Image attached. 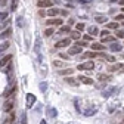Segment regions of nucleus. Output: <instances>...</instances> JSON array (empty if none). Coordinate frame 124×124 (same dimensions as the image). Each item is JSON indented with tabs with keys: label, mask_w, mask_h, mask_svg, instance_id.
<instances>
[{
	"label": "nucleus",
	"mask_w": 124,
	"mask_h": 124,
	"mask_svg": "<svg viewBox=\"0 0 124 124\" xmlns=\"http://www.w3.org/2000/svg\"><path fill=\"white\" fill-rule=\"evenodd\" d=\"M34 52L37 53V61H39V64H41V62H43V55H41V39H40V37H37V40H36Z\"/></svg>",
	"instance_id": "obj_1"
},
{
	"label": "nucleus",
	"mask_w": 124,
	"mask_h": 124,
	"mask_svg": "<svg viewBox=\"0 0 124 124\" xmlns=\"http://www.w3.org/2000/svg\"><path fill=\"white\" fill-rule=\"evenodd\" d=\"M95 68V62L93 61H87V62H84V64H80L78 67H77V70H80V71H83V70H93Z\"/></svg>",
	"instance_id": "obj_2"
},
{
	"label": "nucleus",
	"mask_w": 124,
	"mask_h": 124,
	"mask_svg": "<svg viewBox=\"0 0 124 124\" xmlns=\"http://www.w3.org/2000/svg\"><path fill=\"white\" fill-rule=\"evenodd\" d=\"M117 92H118L117 87H108V89H105V90L102 92V96H103V98H109V96H112L114 93H117Z\"/></svg>",
	"instance_id": "obj_3"
},
{
	"label": "nucleus",
	"mask_w": 124,
	"mask_h": 124,
	"mask_svg": "<svg viewBox=\"0 0 124 124\" xmlns=\"http://www.w3.org/2000/svg\"><path fill=\"white\" fill-rule=\"evenodd\" d=\"M108 71H109V72H114V71L123 72V71H124V65H123V64H114V65H111L109 68H108Z\"/></svg>",
	"instance_id": "obj_4"
},
{
	"label": "nucleus",
	"mask_w": 124,
	"mask_h": 124,
	"mask_svg": "<svg viewBox=\"0 0 124 124\" xmlns=\"http://www.w3.org/2000/svg\"><path fill=\"white\" fill-rule=\"evenodd\" d=\"M70 44H71V39H64V40L58 41V43L55 44V47H56V49H61V47H67V46H70Z\"/></svg>",
	"instance_id": "obj_5"
},
{
	"label": "nucleus",
	"mask_w": 124,
	"mask_h": 124,
	"mask_svg": "<svg viewBox=\"0 0 124 124\" xmlns=\"http://www.w3.org/2000/svg\"><path fill=\"white\" fill-rule=\"evenodd\" d=\"M36 101H37V98L33 95V93H28V95H27V106H28V108L33 106V105L36 103Z\"/></svg>",
	"instance_id": "obj_6"
},
{
	"label": "nucleus",
	"mask_w": 124,
	"mask_h": 124,
	"mask_svg": "<svg viewBox=\"0 0 124 124\" xmlns=\"http://www.w3.org/2000/svg\"><path fill=\"white\" fill-rule=\"evenodd\" d=\"M37 5H39V8H52L53 2H50V0H40Z\"/></svg>",
	"instance_id": "obj_7"
},
{
	"label": "nucleus",
	"mask_w": 124,
	"mask_h": 124,
	"mask_svg": "<svg viewBox=\"0 0 124 124\" xmlns=\"http://www.w3.org/2000/svg\"><path fill=\"white\" fill-rule=\"evenodd\" d=\"M96 112H98V108L90 106V108H87V109L84 111V115H86V117H92V115H95Z\"/></svg>",
	"instance_id": "obj_8"
},
{
	"label": "nucleus",
	"mask_w": 124,
	"mask_h": 124,
	"mask_svg": "<svg viewBox=\"0 0 124 124\" xmlns=\"http://www.w3.org/2000/svg\"><path fill=\"white\" fill-rule=\"evenodd\" d=\"M10 61H12V55H6L5 58H2V59H0V68L5 67V65H8Z\"/></svg>",
	"instance_id": "obj_9"
},
{
	"label": "nucleus",
	"mask_w": 124,
	"mask_h": 124,
	"mask_svg": "<svg viewBox=\"0 0 124 124\" xmlns=\"http://www.w3.org/2000/svg\"><path fill=\"white\" fill-rule=\"evenodd\" d=\"M90 49H93L95 52H101V50H103L105 47H103V44H102V43H92Z\"/></svg>",
	"instance_id": "obj_10"
},
{
	"label": "nucleus",
	"mask_w": 124,
	"mask_h": 124,
	"mask_svg": "<svg viewBox=\"0 0 124 124\" xmlns=\"http://www.w3.org/2000/svg\"><path fill=\"white\" fill-rule=\"evenodd\" d=\"M78 53H81V47H80V46H74V47L68 49V55H78Z\"/></svg>",
	"instance_id": "obj_11"
},
{
	"label": "nucleus",
	"mask_w": 124,
	"mask_h": 124,
	"mask_svg": "<svg viewBox=\"0 0 124 124\" xmlns=\"http://www.w3.org/2000/svg\"><path fill=\"white\" fill-rule=\"evenodd\" d=\"M46 112H47V115H49L50 118H55V117L58 115V111L55 109V108H52V106H49V108H46Z\"/></svg>",
	"instance_id": "obj_12"
},
{
	"label": "nucleus",
	"mask_w": 124,
	"mask_h": 124,
	"mask_svg": "<svg viewBox=\"0 0 124 124\" xmlns=\"http://www.w3.org/2000/svg\"><path fill=\"white\" fill-rule=\"evenodd\" d=\"M78 80H80L81 83H84V84H93V80L89 78V77H86V75H80Z\"/></svg>",
	"instance_id": "obj_13"
},
{
	"label": "nucleus",
	"mask_w": 124,
	"mask_h": 124,
	"mask_svg": "<svg viewBox=\"0 0 124 124\" xmlns=\"http://www.w3.org/2000/svg\"><path fill=\"white\" fill-rule=\"evenodd\" d=\"M12 108H13V102H12V101H6L5 105H3V109H5L6 112H9V111H12Z\"/></svg>",
	"instance_id": "obj_14"
},
{
	"label": "nucleus",
	"mask_w": 124,
	"mask_h": 124,
	"mask_svg": "<svg viewBox=\"0 0 124 124\" xmlns=\"http://www.w3.org/2000/svg\"><path fill=\"white\" fill-rule=\"evenodd\" d=\"M10 34H12V30H10V28H8V30H5L3 33L0 34V39H2V40H6V39L10 36Z\"/></svg>",
	"instance_id": "obj_15"
},
{
	"label": "nucleus",
	"mask_w": 124,
	"mask_h": 124,
	"mask_svg": "<svg viewBox=\"0 0 124 124\" xmlns=\"http://www.w3.org/2000/svg\"><path fill=\"white\" fill-rule=\"evenodd\" d=\"M46 24H47V25H62V19H59V18H56V19H49Z\"/></svg>",
	"instance_id": "obj_16"
},
{
	"label": "nucleus",
	"mask_w": 124,
	"mask_h": 124,
	"mask_svg": "<svg viewBox=\"0 0 124 124\" xmlns=\"http://www.w3.org/2000/svg\"><path fill=\"white\" fill-rule=\"evenodd\" d=\"M47 83H46V81H41L40 84H39V89H40V92L41 93H46V92H47Z\"/></svg>",
	"instance_id": "obj_17"
},
{
	"label": "nucleus",
	"mask_w": 124,
	"mask_h": 124,
	"mask_svg": "<svg viewBox=\"0 0 124 124\" xmlns=\"http://www.w3.org/2000/svg\"><path fill=\"white\" fill-rule=\"evenodd\" d=\"M72 72H74V70H72V68H68V70H62V71H59L58 74H59V75H71Z\"/></svg>",
	"instance_id": "obj_18"
},
{
	"label": "nucleus",
	"mask_w": 124,
	"mask_h": 124,
	"mask_svg": "<svg viewBox=\"0 0 124 124\" xmlns=\"http://www.w3.org/2000/svg\"><path fill=\"white\" fill-rule=\"evenodd\" d=\"M98 78H99L101 81H109V80H111V75H108V74H99Z\"/></svg>",
	"instance_id": "obj_19"
},
{
	"label": "nucleus",
	"mask_w": 124,
	"mask_h": 124,
	"mask_svg": "<svg viewBox=\"0 0 124 124\" xmlns=\"http://www.w3.org/2000/svg\"><path fill=\"white\" fill-rule=\"evenodd\" d=\"M120 50H121V44H118V43L111 44V52H120Z\"/></svg>",
	"instance_id": "obj_20"
},
{
	"label": "nucleus",
	"mask_w": 124,
	"mask_h": 124,
	"mask_svg": "<svg viewBox=\"0 0 124 124\" xmlns=\"http://www.w3.org/2000/svg\"><path fill=\"white\" fill-rule=\"evenodd\" d=\"M65 83H67V84H71V86H78V84H77V80L70 78V77H67V78H65Z\"/></svg>",
	"instance_id": "obj_21"
},
{
	"label": "nucleus",
	"mask_w": 124,
	"mask_h": 124,
	"mask_svg": "<svg viewBox=\"0 0 124 124\" xmlns=\"http://www.w3.org/2000/svg\"><path fill=\"white\" fill-rule=\"evenodd\" d=\"M58 13H61V12H59L58 9H53V8H52V9H49V12H47V15H49V16H56Z\"/></svg>",
	"instance_id": "obj_22"
},
{
	"label": "nucleus",
	"mask_w": 124,
	"mask_h": 124,
	"mask_svg": "<svg viewBox=\"0 0 124 124\" xmlns=\"http://www.w3.org/2000/svg\"><path fill=\"white\" fill-rule=\"evenodd\" d=\"M9 46H10V43H9V41H5L3 44H0V52H5V50L9 47Z\"/></svg>",
	"instance_id": "obj_23"
},
{
	"label": "nucleus",
	"mask_w": 124,
	"mask_h": 124,
	"mask_svg": "<svg viewBox=\"0 0 124 124\" xmlns=\"http://www.w3.org/2000/svg\"><path fill=\"white\" fill-rule=\"evenodd\" d=\"M106 27L111 28V30H117V28H118V22H108Z\"/></svg>",
	"instance_id": "obj_24"
},
{
	"label": "nucleus",
	"mask_w": 124,
	"mask_h": 124,
	"mask_svg": "<svg viewBox=\"0 0 124 124\" xmlns=\"http://www.w3.org/2000/svg\"><path fill=\"white\" fill-rule=\"evenodd\" d=\"M53 33H55V30H53V28H46V30H44V36H46V37L52 36Z\"/></svg>",
	"instance_id": "obj_25"
},
{
	"label": "nucleus",
	"mask_w": 124,
	"mask_h": 124,
	"mask_svg": "<svg viewBox=\"0 0 124 124\" xmlns=\"http://www.w3.org/2000/svg\"><path fill=\"white\" fill-rule=\"evenodd\" d=\"M90 34H93V36H96V34H99V30L96 28V27H90Z\"/></svg>",
	"instance_id": "obj_26"
},
{
	"label": "nucleus",
	"mask_w": 124,
	"mask_h": 124,
	"mask_svg": "<svg viewBox=\"0 0 124 124\" xmlns=\"http://www.w3.org/2000/svg\"><path fill=\"white\" fill-rule=\"evenodd\" d=\"M95 19H96V22H99V24H103V22H106V16H96Z\"/></svg>",
	"instance_id": "obj_27"
},
{
	"label": "nucleus",
	"mask_w": 124,
	"mask_h": 124,
	"mask_svg": "<svg viewBox=\"0 0 124 124\" xmlns=\"http://www.w3.org/2000/svg\"><path fill=\"white\" fill-rule=\"evenodd\" d=\"M115 40V37H112V36H108V37H102V43H105V41H114Z\"/></svg>",
	"instance_id": "obj_28"
},
{
	"label": "nucleus",
	"mask_w": 124,
	"mask_h": 124,
	"mask_svg": "<svg viewBox=\"0 0 124 124\" xmlns=\"http://www.w3.org/2000/svg\"><path fill=\"white\" fill-rule=\"evenodd\" d=\"M13 118H15V115H13V114H10V117H9V118H6V121H5L3 124H12V123H13Z\"/></svg>",
	"instance_id": "obj_29"
},
{
	"label": "nucleus",
	"mask_w": 124,
	"mask_h": 124,
	"mask_svg": "<svg viewBox=\"0 0 124 124\" xmlns=\"http://www.w3.org/2000/svg\"><path fill=\"white\" fill-rule=\"evenodd\" d=\"M8 19V12H0V21Z\"/></svg>",
	"instance_id": "obj_30"
},
{
	"label": "nucleus",
	"mask_w": 124,
	"mask_h": 124,
	"mask_svg": "<svg viewBox=\"0 0 124 124\" xmlns=\"http://www.w3.org/2000/svg\"><path fill=\"white\" fill-rule=\"evenodd\" d=\"M84 25H86V24H83V22H78V24L75 25V28L78 30V31H83V30H84Z\"/></svg>",
	"instance_id": "obj_31"
},
{
	"label": "nucleus",
	"mask_w": 124,
	"mask_h": 124,
	"mask_svg": "<svg viewBox=\"0 0 124 124\" xmlns=\"http://www.w3.org/2000/svg\"><path fill=\"white\" fill-rule=\"evenodd\" d=\"M70 31V25H64V27H61V33H68Z\"/></svg>",
	"instance_id": "obj_32"
},
{
	"label": "nucleus",
	"mask_w": 124,
	"mask_h": 124,
	"mask_svg": "<svg viewBox=\"0 0 124 124\" xmlns=\"http://www.w3.org/2000/svg\"><path fill=\"white\" fill-rule=\"evenodd\" d=\"M16 24H18V27H22V24H24L22 16H18V18H16Z\"/></svg>",
	"instance_id": "obj_33"
},
{
	"label": "nucleus",
	"mask_w": 124,
	"mask_h": 124,
	"mask_svg": "<svg viewBox=\"0 0 124 124\" xmlns=\"http://www.w3.org/2000/svg\"><path fill=\"white\" fill-rule=\"evenodd\" d=\"M16 6H18V0H12V6H10V9L15 10V9H16Z\"/></svg>",
	"instance_id": "obj_34"
},
{
	"label": "nucleus",
	"mask_w": 124,
	"mask_h": 124,
	"mask_svg": "<svg viewBox=\"0 0 124 124\" xmlns=\"http://www.w3.org/2000/svg\"><path fill=\"white\" fill-rule=\"evenodd\" d=\"M108 36H109V31H108V30L101 31V37H108Z\"/></svg>",
	"instance_id": "obj_35"
},
{
	"label": "nucleus",
	"mask_w": 124,
	"mask_h": 124,
	"mask_svg": "<svg viewBox=\"0 0 124 124\" xmlns=\"http://www.w3.org/2000/svg\"><path fill=\"white\" fill-rule=\"evenodd\" d=\"M71 37H72L74 40H78V39H80V34H78V33H71Z\"/></svg>",
	"instance_id": "obj_36"
},
{
	"label": "nucleus",
	"mask_w": 124,
	"mask_h": 124,
	"mask_svg": "<svg viewBox=\"0 0 124 124\" xmlns=\"http://www.w3.org/2000/svg\"><path fill=\"white\" fill-rule=\"evenodd\" d=\"M117 37H124V30H117Z\"/></svg>",
	"instance_id": "obj_37"
},
{
	"label": "nucleus",
	"mask_w": 124,
	"mask_h": 124,
	"mask_svg": "<svg viewBox=\"0 0 124 124\" xmlns=\"http://www.w3.org/2000/svg\"><path fill=\"white\" fill-rule=\"evenodd\" d=\"M53 67H62V62H58V61H53Z\"/></svg>",
	"instance_id": "obj_38"
},
{
	"label": "nucleus",
	"mask_w": 124,
	"mask_h": 124,
	"mask_svg": "<svg viewBox=\"0 0 124 124\" xmlns=\"http://www.w3.org/2000/svg\"><path fill=\"white\" fill-rule=\"evenodd\" d=\"M74 105H75V109H77V112H80L81 109H80V106H78V101H75V102H74Z\"/></svg>",
	"instance_id": "obj_39"
},
{
	"label": "nucleus",
	"mask_w": 124,
	"mask_h": 124,
	"mask_svg": "<svg viewBox=\"0 0 124 124\" xmlns=\"http://www.w3.org/2000/svg\"><path fill=\"white\" fill-rule=\"evenodd\" d=\"M115 19L118 21V19H121V21H124V13H120L118 16H115Z\"/></svg>",
	"instance_id": "obj_40"
},
{
	"label": "nucleus",
	"mask_w": 124,
	"mask_h": 124,
	"mask_svg": "<svg viewBox=\"0 0 124 124\" xmlns=\"http://www.w3.org/2000/svg\"><path fill=\"white\" fill-rule=\"evenodd\" d=\"M83 37H84V40H87V41L93 40V37H92V36H89V34H86V36H83Z\"/></svg>",
	"instance_id": "obj_41"
},
{
	"label": "nucleus",
	"mask_w": 124,
	"mask_h": 124,
	"mask_svg": "<svg viewBox=\"0 0 124 124\" xmlns=\"http://www.w3.org/2000/svg\"><path fill=\"white\" fill-rule=\"evenodd\" d=\"M21 124H27V117H25V114H22V120H21Z\"/></svg>",
	"instance_id": "obj_42"
},
{
	"label": "nucleus",
	"mask_w": 124,
	"mask_h": 124,
	"mask_svg": "<svg viewBox=\"0 0 124 124\" xmlns=\"http://www.w3.org/2000/svg\"><path fill=\"white\" fill-rule=\"evenodd\" d=\"M61 15H62V16H67V15H68V10H61Z\"/></svg>",
	"instance_id": "obj_43"
},
{
	"label": "nucleus",
	"mask_w": 124,
	"mask_h": 124,
	"mask_svg": "<svg viewBox=\"0 0 124 124\" xmlns=\"http://www.w3.org/2000/svg\"><path fill=\"white\" fill-rule=\"evenodd\" d=\"M39 15H40V16H44L46 12H44V10H39Z\"/></svg>",
	"instance_id": "obj_44"
},
{
	"label": "nucleus",
	"mask_w": 124,
	"mask_h": 124,
	"mask_svg": "<svg viewBox=\"0 0 124 124\" xmlns=\"http://www.w3.org/2000/svg\"><path fill=\"white\" fill-rule=\"evenodd\" d=\"M70 55H67V53H61V58H64V59H67Z\"/></svg>",
	"instance_id": "obj_45"
},
{
	"label": "nucleus",
	"mask_w": 124,
	"mask_h": 124,
	"mask_svg": "<svg viewBox=\"0 0 124 124\" xmlns=\"http://www.w3.org/2000/svg\"><path fill=\"white\" fill-rule=\"evenodd\" d=\"M118 3H120L121 6H124V0H120V2H118Z\"/></svg>",
	"instance_id": "obj_46"
},
{
	"label": "nucleus",
	"mask_w": 124,
	"mask_h": 124,
	"mask_svg": "<svg viewBox=\"0 0 124 124\" xmlns=\"http://www.w3.org/2000/svg\"><path fill=\"white\" fill-rule=\"evenodd\" d=\"M40 124H47V123H46V120H41V121H40Z\"/></svg>",
	"instance_id": "obj_47"
},
{
	"label": "nucleus",
	"mask_w": 124,
	"mask_h": 124,
	"mask_svg": "<svg viewBox=\"0 0 124 124\" xmlns=\"http://www.w3.org/2000/svg\"><path fill=\"white\" fill-rule=\"evenodd\" d=\"M2 2H3V0H0V3H2Z\"/></svg>",
	"instance_id": "obj_48"
},
{
	"label": "nucleus",
	"mask_w": 124,
	"mask_h": 124,
	"mask_svg": "<svg viewBox=\"0 0 124 124\" xmlns=\"http://www.w3.org/2000/svg\"><path fill=\"white\" fill-rule=\"evenodd\" d=\"M123 12H124V8H123Z\"/></svg>",
	"instance_id": "obj_49"
},
{
	"label": "nucleus",
	"mask_w": 124,
	"mask_h": 124,
	"mask_svg": "<svg viewBox=\"0 0 124 124\" xmlns=\"http://www.w3.org/2000/svg\"><path fill=\"white\" fill-rule=\"evenodd\" d=\"M123 58H124V53H123Z\"/></svg>",
	"instance_id": "obj_50"
},
{
	"label": "nucleus",
	"mask_w": 124,
	"mask_h": 124,
	"mask_svg": "<svg viewBox=\"0 0 124 124\" xmlns=\"http://www.w3.org/2000/svg\"><path fill=\"white\" fill-rule=\"evenodd\" d=\"M123 25H124V24H123Z\"/></svg>",
	"instance_id": "obj_51"
}]
</instances>
